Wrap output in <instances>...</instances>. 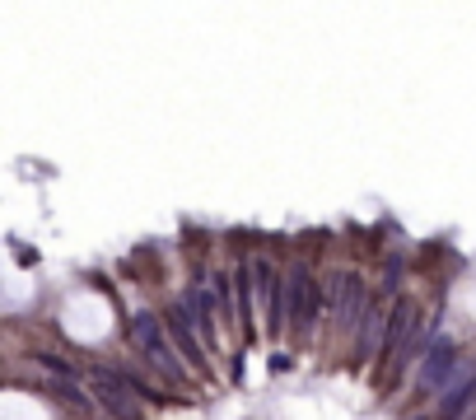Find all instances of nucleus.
<instances>
[{"instance_id": "nucleus-1", "label": "nucleus", "mask_w": 476, "mask_h": 420, "mask_svg": "<svg viewBox=\"0 0 476 420\" xmlns=\"http://www.w3.org/2000/svg\"><path fill=\"white\" fill-rule=\"evenodd\" d=\"M164 332H168V341L177 346V355L192 360L197 374H211V355H206V346H201V336H197V322L187 318V304H168L164 309Z\"/></svg>"}, {"instance_id": "nucleus-2", "label": "nucleus", "mask_w": 476, "mask_h": 420, "mask_svg": "<svg viewBox=\"0 0 476 420\" xmlns=\"http://www.w3.org/2000/svg\"><path fill=\"white\" fill-rule=\"evenodd\" d=\"M131 332H135V341H140V350L150 355L159 365V374H182V365H177V355L168 350V332H164V318H155V313H135L131 318Z\"/></svg>"}, {"instance_id": "nucleus-5", "label": "nucleus", "mask_w": 476, "mask_h": 420, "mask_svg": "<svg viewBox=\"0 0 476 420\" xmlns=\"http://www.w3.org/2000/svg\"><path fill=\"white\" fill-rule=\"evenodd\" d=\"M253 271H238L233 276V285H238V322H243V336L248 341H257V322H253Z\"/></svg>"}, {"instance_id": "nucleus-3", "label": "nucleus", "mask_w": 476, "mask_h": 420, "mask_svg": "<svg viewBox=\"0 0 476 420\" xmlns=\"http://www.w3.org/2000/svg\"><path fill=\"white\" fill-rule=\"evenodd\" d=\"M211 304L215 299L206 294V289H187V313H192V322H197V332H201V346H206V350H220V332H215Z\"/></svg>"}, {"instance_id": "nucleus-4", "label": "nucleus", "mask_w": 476, "mask_h": 420, "mask_svg": "<svg viewBox=\"0 0 476 420\" xmlns=\"http://www.w3.org/2000/svg\"><path fill=\"white\" fill-rule=\"evenodd\" d=\"M448 365H453V346H448V341H439V346H434V355L425 360V369H421V392H430V387L439 383L443 374H453Z\"/></svg>"}, {"instance_id": "nucleus-6", "label": "nucleus", "mask_w": 476, "mask_h": 420, "mask_svg": "<svg viewBox=\"0 0 476 420\" xmlns=\"http://www.w3.org/2000/svg\"><path fill=\"white\" fill-rule=\"evenodd\" d=\"M271 374H289V355H271Z\"/></svg>"}]
</instances>
